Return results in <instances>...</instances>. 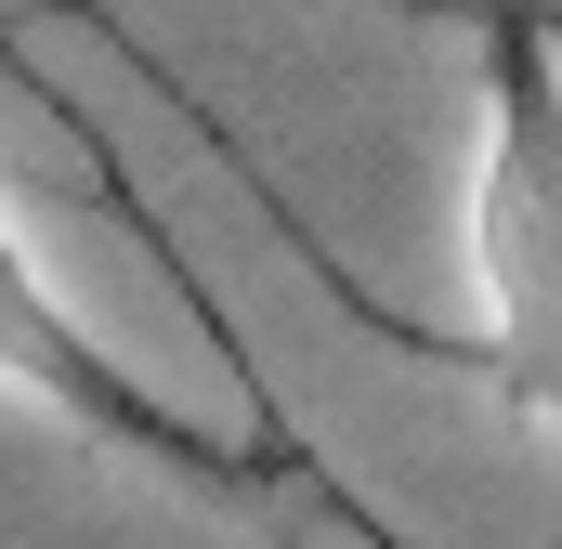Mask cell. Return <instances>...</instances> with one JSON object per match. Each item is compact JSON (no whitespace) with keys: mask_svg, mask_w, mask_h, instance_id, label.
Returning <instances> with one entry per match:
<instances>
[{"mask_svg":"<svg viewBox=\"0 0 562 549\" xmlns=\"http://www.w3.org/2000/svg\"><path fill=\"white\" fill-rule=\"evenodd\" d=\"M471 354L562 445V26L484 0V132H471Z\"/></svg>","mask_w":562,"mask_h":549,"instance_id":"6da1fadb","label":"cell"},{"mask_svg":"<svg viewBox=\"0 0 562 549\" xmlns=\"http://www.w3.org/2000/svg\"><path fill=\"white\" fill-rule=\"evenodd\" d=\"M0 393H26L40 418H66V432H92L105 458H144V471H183V484H223V458L196 445V432H170V418L144 406L132 380L92 354V327L53 301V274L40 249L13 236V210H0Z\"/></svg>","mask_w":562,"mask_h":549,"instance_id":"7a4b0ae2","label":"cell"}]
</instances>
